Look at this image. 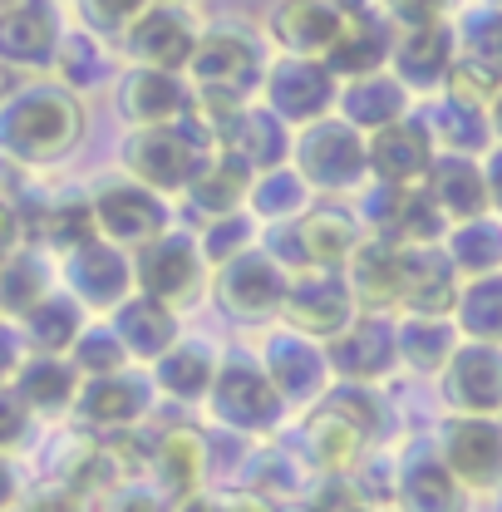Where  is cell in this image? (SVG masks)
Wrapping results in <instances>:
<instances>
[{
  "mask_svg": "<svg viewBox=\"0 0 502 512\" xmlns=\"http://www.w3.org/2000/svg\"><path fill=\"white\" fill-rule=\"evenodd\" d=\"M188 69L207 104H237L247 89H256L266 79V60H261L256 35L237 30V25H217V30L197 35Z\"/></svg>",
  "mask_w": 502,
  "mask_h": 512,
  "instance_id": "6da1fadb",
  "label": "cell"
},
{
  "mask_svg": "<svg viewBox=\"0 0 502 512\" xmlns=\"http://www.w3.org/2000/svg\"><path fill=\"white\" fill-rule=\"evenodd\" d=\"M79 104L64 89H25L0 109V143L20 158H50L74 143Z\"/></svg>",
  "mask_w": 502,
  "mask_h": 512,
  "instance_id": "7a4b0ae2",
  "label": "cell"
},
{
  "mask_svg": "<svg viewBox=\"0 0 502 512\" xmlns=\"http://www.w3.org/2000/svg\"><path fill=\"white\" fill-rule=\"evenodd\" d=\"M124 50L138 69H168V74L188 69L192 50H197V25H192L188 5L153 0L124 30Z\"/></svg>",
  "mask_w": 502,
  "mask_h": 512,
  "instance_id": "3957f363",
  "label": "cell"
},
{
  "mask_svg": "<svg viewBox=\"0 0 502 512\" xmlns=\"http://www.w3.org/2000/svg\"><path fill=\"white\" fill-rule=\"evenodd\" d=\"M443 394L458 414L498 419L502 414V345H463L443 365Z\"/></svg>",
  "mask_w": 502,
  "mask_h": 512,
  "instance_id": "277c9868",
  "label": "cell"
},
{
  "mask_svg": "<svg viewBox=\"0 0 502 512\" xmlns=\"http://www.w3.org/2000/svg\"><path fill=\"white\" fill-rule=\"evenodd\" d=\"M443 468L463 488H493L502 478V424L498 419L458 414L443 429Z\"/></svg>",
  "mask_w": 502,
  "mask_h": 512,
  "instance_id": "5b68a950",
  "label": "cell"
},
{
  "mask_svg": "<svg viewBox=\"0 0 502 512\" xmlns=\"http://www.w3.org/2000/svg\"><path fill=\"white\" fill-rule=\"evenodd\" d=\"M64 30L55 0H15L0 10V64H50L60 55Z\"/></svg>",
  "mask_w": 502,
  "mask_h": 512,
  "instance_id": "8992f818",
  "label": "cell"
},
{
  "mask_svg": "<svg viewBox=\"0 0 502 512\" xmlns=\"http://www.w3.org/2000/svg\"><path fill=\"white\" fill-rule=\"evenodd\" d=\"M458 60V35H453V20L443 25H414V30H399L394 35V79L404 89H443L448 84V69Z\"/></svg>",
  "mask_w": 502,
  "mask_h": 512,
  "instance_id": "52a82bcc",
  "label": "cell"
},
{
  "mask_svg": "<svg viewBox=\"0 0 502 512\" xmlns=\"http://www.w3.org/2000/svg\"><path fill=\"white\" fill-rule=\"evenodd\" d=\"M394 20L375 10V5H365V10H350L345 15V25H340V35H335V45H330V74H350V79H365V74H379L389 55H394Z\"/></svg>",
  "mask_w": 502,
  "mask_h": 512,
  "instance_id": "ba28073f",
  "label": "cell"
},
{
  "mask_svg": "<svg viewBox=\"0 0 502 512\" xmlns=\"http://www.w3.org/2000/svg\"><path fill=\"white\" fill-rule=\"evenodd\" d=\"M458 266L434 247H404L399 252V301L414 316H448L458 306Z\"/></svg>",
  "mask_w": 502,
  "mask_h": 512,
  "instance_id": "9c48e42d",
  "label": "cell"
},
{
  "mask_svg": "<svg viewBox=\"0 0 502 512\" xmlns=\"http://www.w3.org/2000/svg\"><path fill=\"white\" fill-rule=\"evenodd\" d=\"M340 25H345V15L335 5H325V0H276L266 30H271V40L286 55H296V60H325L330 45H335V35H340Z\"/></svg>",
  "mask_w": 502,
  "mask_h": 512,
  "instance_id": "30bf717a",
  "label": "cell"
},
{
  "mask_svg": "<svg viewBox=\"0 0 502 512\" xmlns=\"http://www.w3.org/2000/svg\"><path fill=\"white\" fill-rule=\"evenodd\" d=\"M266 94L276 119H315L335 99V74L325 60H276L266 69Z\"/></svg>",
  "mask_w": 502,
  "mask_h": 512,
  "instance_id": "8fae6325",
  "label": "cell"
},
{
  "mask_svg": "<svg viewBox=\"0 0 502 512\" xmlns=\"http://www.w3.org/2000/svg\"><path fill=\"white\" fill-rule=\"evenodd\" d=\"M434 133L424 119H399V124L379 128L375 143H370V163L384 183H414V178H429L434 168Z\"/></svg>",
  "mask_w": 502,
  "mask_h": 512,
  "instance_id": "7c38bea8",
  "label": "cell"
},
{
  "mask_svg": "<svg viewBox=\"0 0 502 512\" xmlns=\"http://www.w3.org/2000/svg\"><path fill=\"white\" fill-rule=\"evenodd\" d=\"M429 197L443 217L453 222H473V217H488V178H483V163H473L468 153H443L429 168Z\"/></svg>",
  "mask_w": 502,
  "mask_h": 512,
  "instance_id": "4fadbf2b",
  "label": "cell"
},
{
  "mask_svg": "<svg viewBox=\"0 0 502 512\" xmlns=\"http://www.w3.org/2000/svg\"><path fill=\"white\" fill-rule=\"evenodd\" d=\"M124 114L143 128H168L188 114V89L168 69H133L124 79Z\"/></svg>",
  "mask_w": 502,
  "mask_h": 512,
  "instance_id": "5bb4252c",
  "label": "cell"
},
{
  "mask_svg": "<svg viewBox=\"0 0 502 512\" xmlns=\"http://www.w3.org/2000/svg\"><path fill=\"white\" fill-rule=\"evenodd\" d=\"M404 104H409V89L394 79V74H365V79H350L345 89V114H350V128H379L399 124L404 119Z\"/></svg>",
  "mask_w": 502,
  "mask_h": 512,
  "instance_id": "9a60e30c",
  "label": "cell"
},
{
  "mask_svg": "<svg viewBox=\"0 0 502 512\" xmlns=\"http://www.w3.org/2000/svg\"><path fill=\"white\" fill-rule=\"evenodd\" d=\"M306 158H311V173L320 183H350L360 178V163H365V148H360V133L350 124H315V133L306 138Z\"/></svg>",
  "mask_w": 502,
  "mask_h": 512,
  "instance_id": "2e32d148",
  "label": "cell"
},
{
  "mask_svg": "<svg viewBox=\"0 0 502 512\" xmlns=\"http://www.w3.org/2000/svg\"><path fill=\"white\" fill-rule=\"evenodd\" d=\"M128 158H133V168H138L143 178H163V183H173V178H188L192 168H197V153H192V143L173 124H168V128H143V133L133 138Z\"/></svg>",
  "mask_w": 502,
  "mask_h": 512,
  "instance_id": "e0dca14e",
  "label": "cell"
},
{
  "mask_svg": "<svg viewBox=\"0 0 502 512\" xmlns=\"http://www.w3.org/2000/svg\"><path fill=\"white\" fill-rule=\"evenodd\" d=\"M399 498H404V512H468V488L443 468V458L439 463L434 458L414 463Z\"/></svg>",
  "mask_w": 502,
  "mask_h": 512,
  "instance_id": "ac0fdd59",
  "label": "cell"
},
{
  "mask_svg": "<svg viewBox=\"0 0 502 512\" xmlns=\"http://www.w3.org/2000/svg\"><path fill=\"white\" fill-rule=\"evenodd\" d=\"M453 35H458V60L478 64L483 74H493L502 84V15L488 5L458 10L453 15Z\"/></svg>",
  "mask_w": 502,
  "mask_h": 512,
  "instance_id": "d6986e66",
  "label": "cell"
},
{
  "mask_svg": "<svg viewBox=\"0 0 502 512\" xmlns=\"http://www.w3.org/2000/svg\"><path fill=\"white\" fill-rule=\"evenodd\" d=\"M458 325L478 340V345H502V271L493 276H473L458 291Z\"/></svg>",
  "mask_w": 502,
  "mask_h": 512,
  "instance_id": "ffe728a7",
  "label": "cell"
},
{
  "mask_svg": "<svg viewBox=\"0 0 502 512\" xmlns=\"http://www.w3.org/2000/svg\"><path fill=\"white\" fill-rule=\"evenodd\" d=\"M448 261L468 276H493L502 266V222L493 217L458 222V232L448 237Z\"/></svg>",
  "mask_w": 502,
  "mask_h": 512,
  "instance_id": "44dd1931",
  "label": "cell"
},
{
  "mask_svg": "<svg viewBox=\"0 0 502 512\" xmlns=\"http://www.w3.org/2000/svg\"><path fill=\"white\" fill-rule=\"evenodd\" d=\"M399 345H404V355L419 365V370H443L448 360H453V330H448V320L443 316H414L404 325V335H399Z\"/></svg>",
  "mask_w": 502,
  "mask_h": 512,
  "instance_id": "7402d4cb",
  "label": "cell"
},
{
  "mask_svg": "<svg viewBox=\"0 0 502 512\" xmlns=\"http://www.w3.org/2000/svg\"><path fill=\"white\" fill-rule=\"evenodd\" d=\"M306 247H311V256H320V261H345V256H355V222L345 217V212H330V207H320L315 217H306Z\"/></svg>",
  "mask_w": 502,
  "mask_h": 512,
  "instance_id": "603a6c76",
  "label": "cell"
},
{
  "mask_svg": "<svg viewBox=\"0 0 502 512\" xmlns=\"http://www.w3.org/2000/svg\"><path fill=\"white\" fill-rule=\"evenodd\" d=\"M55 60H60V69H64V79H69V84H94V79L109 69L104 45H99L94 35H69Z\"/></svg>",
  "mask_w": 502,
  "mask_h": 512,
  "instance_id": "cb8c5ba5",
  "label": "cell"
},
{
  "mask_svg": "<svg viewBox=\"0 0 502 512\" xmlns=\"http://www.w3.org/2000/svg\"><path fill=\"white\" fill-rule=\"evenodd\" d=\"M158 271L168 276L158 291H163V296H183V291H188V281L197 276V256H192L178 237H173V242H158V252L148 256V276H158Z\"/></svg>",
  "mask_w": 502,
  "mask_h": 512,
  "instance_id": "d4e9b609",
  "label": "cell"
},
{
  "mask_svg": "<svg viewBox=\"0 0 502 512\" xmlns=\"http://www.w3.org/2000/svg\"><path fill=\"white\" fill-rule=\"evenodd\" d=\"M384 15L394 20V30H414V25H443L463 10V0H379Z\"/></svg>",
  "mask_w": 502,
  "mask_h": 512,
  "instance_id": "484cf974",
  "label": "cell"
},
{
  "mask_svg": "<svg viewBox=\"0 0 502 512\" xmlns=\"http://www.w3.org/2000/svg\"><path fill=\"white\" fill-rule=\"evenodd\" d=\"M84 5V20H89V30H99V35H114V40H124V30L153 5V0H79Z\"/></svg>",
  "mask_w": 502,
  "mask_h": 512,
  "instance_id": "4316f807",
  "label": "cell"
},
{
  "mask_svg": "<svg viewBox=\"0 0 502 512\" xmlns=\"http://www.w3.org/2000/svg\"><path fill=\"white\" fill-rule=\"evenodd\" d=\"M158 463H163V473L173 483H188V478H197V444L188 434H173L168 444L158 448Z\"/></svg>",
  "mask_w": 502,
  "mask_h": 512,
  "instance_id": "83f0119b",
  "label": "cell"
},
{
  "mask_svg": "<svg viewBox=\"0 0 502 512\" xmlns=\"http://www.w3.org/2000/svg\"><path fill=\"white\" fill-rule=\"evenodd\" d=\"M483 178H488V207L502 217V143L483 158Z\"/></svg>",
  "mask_w": 502,
  "mask_h": 512,
  "instance_id": "f1b7e54d",
  "label": "cell"
},
{
  "mask_svg": "<svg viewBox=\"0 0 502 512\" xmlns=\"http://www.w3.org/2000/svg\"><path fill=\"white\" fill-rule=\"evenodd\" d=\"M15 247V217H10V207L0 202V256Z\"/></svg>",
  "mask_w": 502,
  "mask_h": 512,
  "instance_id": "f546056e",
  "label": "cell"
},
{
  "mask_svg": "<svg viewBox=\"0 0 502 512\" xmlns=\"http://www.w3.org/2000/svg\"><path fill=\"white\" fill-rule=\"evenodd\" d=\"M488 128H493V138L502 143V89L493 94V104H488Z\"/></svg>",
  "mask_w": 502,
  "mask_h": 512,
  "instance_id": "4dcf8cb0",
  "label": "cell"
},
{
  "mask_svg": "<svg viewBox=\"0 0 502 512\" xmlns=\"http://www.w3.org/2000/svg\"><path fill=\"white\" fill-rule=\"evenodd\" d=\"M35 512H79L69 498H45V503H35Z\"/></svg>",
  "mask_w": 502,
  "mask_h": 512,
  "instance_id": "1f68e13d",
  "label": "cell"
},
{
  "mask_svg": "<svg viewBox=\"0 0 502 512\" xmlns=\"http://www.w3.org/2000/svg\"><path fill=\"white\" fill-rule=\"evenodd\" d=\"M325 5H335L340 15H350V10H365V5H375V0H325Z\"/></svg>",
  "mask_w": 502,
  "mask_h": 512,
  "instance_id": "d6a6232c",
  "label": "cell"
},
{
  "mask_svg": "<svg viewBox=\"0 0 502 512\" xmlns=\"http://www.w3.org/2000/svg\"><path fill=\"white\" fill-rule=\"evenodd\" d=\"M478 5H488V10H498L502 15V0H478Z\"/></svg>",
  "mask_w": 502,
  "mask_h": 512,
  "instance_id": "836d02e7",
  "label": "cell"
},
{
  "mask_svg": "<svg viewBox=\"0 0 502 512\" xmlns=\"http://www.w3.org/2000/svg\"><path fill=\"white\" fill-rule=\"evenodd\" d=\"M163 5H183V0H163Z\"/></svg>",
  "mask_w": 502,
  "mask_h": 512,
  "instance_id": "e575fe53",
  "label": "cell"
},
{
  "mask_svg": "<svg viewBox=\"0 0 502 512\" xmlns=\"http://www.w3.org/2000/svg\"><path fill=\"white\" fill-rule=\"evenodd\" d=\"M5 5H15V0H0V10H5Z\"/></svg>",
  "mask_w": 502,
  "mask_h": 512,
  "instance_id": "d590c367",
  "label": "cell"
}]
</instances>
